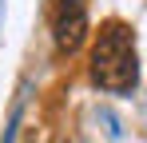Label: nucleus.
<instances>
[{
  "label": "nucleus",
  "mask_w": 147,
  "mask_h": 143,
  "mask_svg": "<svg viewBox=\"0 0 147 143\" xmlns=\"http://www.w3.org/2000/svg\"><path fill=\"white\" fill-rule=\"evenodd\" d=\"M88 36V0H56L52 4V40L64 56L80 52Z\"/></svg>",
  "instance_id": "obj_2"
},
{
  "label": "nucleus",
  "mask_w": 147,
  "mask_h": 143,
  "mask_svg": "<svg viewBox=\"0 0 147 143\" xmlns=\"http://www.w3.org/2000/svg\"><path fill=\"white\" fill-rule=\"evenodd\" d=\"M16 119H20V115L12 111V119H8V135H4V143H12V139H16Z\"/></svg>",
  "instance_id": "obj_3"
},
{
  "label": "nucleus",
  "mask_w": 147,
  "mask_h": 143,
  "mask_svg": "<svg viewBox=\"0 0 147 143\" xmlns=\"http://www.w3.org/2000/svg\"><path fill=\"white\" fill-rule=\"evenodd\" d=\"M92 80L103 92H131L139 84V56H135V36L123 20H107L92 44Z\"/></svg>",
  "instance_id": "obj_1"
}]
</instances>
